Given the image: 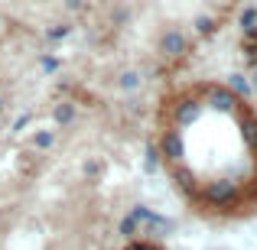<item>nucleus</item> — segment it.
Returning <instances> with one entry per match:
<instances>
[{
  "instance_id": "f03ea898",
  "label": "nucleus",
  "mask_w": 257,
  "mask_h": 250,
  "mask_svg": "<svg viewBox=\"0 0 257 250\" xmlns=\"http://www.w3.org/2000/svg\"><path fill=\"white\" fill-rule=\"evenodd\" d=\"M160 49H163L166 56H182V52H186V36H182L179 30H170L163 36V43H160Z\"/></svg>"
},
{
  "instance_id": "423d86ee",
  "label": "nucleus",
  "mask_w": 257,
  "mask_h": 250,
  "mask_svg": "<svg viewBox=\"0 0 257 250\" xmlns=\"http://www.w3.org/2000/svg\"><path fill=\"white\" fill-rule=\"evenodd\" d=\"M241 26H244L247 36H254V39H257V10H254V7L241 13Z\"/></svg>"
},
{
  "instance_id": "dca6fc26",
  "label": "nucleus",
  "mask_w": 257,
  "mask_h": 250,
  "mask_svg": "<svg viewBox=\"0 0 257 250\" xmlns=\"http://www.w3.org/2000/svg\"><path fill=\"white\" fill-rule=\"evenodd\" d=\"M43 69H46V72H56V69H59V62H56V59H49V56H46V59H43Z\"/></svg>"
},
{
  "instance_id": "39448f33",
  "label": "nucleus",
  "mask_w": 257,
  "mask_h": 250,
  "mask_svg": "<svg viewBox=\"0 0 257 250\" xmlns=\"http://www.w3.org/2000/svg\"><path fill=\"white\" fill-rule=\"evenodd\" d=\"M231 192H234V188H231V182H221V185H212L205 195H208V201L221 205V201H228V198H231Z\"/></svg>"
},
{
  "instance_id": "2eb2a0df",
  "label": "nucleus",
  "mask_w": 257,
  "mask_h": 250,
  "mask_svg": "<svg viewBox=\"0 0 257 250\" xmlns=\"http://www.w3.org/2000/svg\"><path fill=\"white\" fill-rule=\"evenodd\" d=\"M65 33H69V26H56V30H49V39H62Z\"/></svg>"
},
{
  "instance_id": "6ab92c4d",
  "label": "nucleus",
  "mask_w": 257,
  "mask_h": 250,
  "mask_svg": "<svg viewBox=\"0 0 257 250\" xmlns=\"http://www.w3.org/2000/svg\"><path fill=\"white\" fill-rule=\"evenodd\" d=\"M0 114H4V98H0Z\"/></svg>"
},
{
  "instance_id": "6e6552de",
  "label": "nucleus",
  "mask_w": 257,
  "mask_h": 250,
  "mask_svg": "<svg viewBox=\"0 0 257 250\" xmlns=\"http://www.w3.org/2000/svg\"><path fill=\"white\" fill-rule=\"evenodd\" d=\"M195 114H199V104H182V111H179V124H192Z\"/></svg>"
},
{
  "instance_id": "ddd939ff",
  "label": "nucleus",
  "mask_w": 257,
  "mask_h": 250,
  "mask_svg": "<svg viewBox=\"0 0 257 250\" xmlns=\"http://www.w3.org/2000/svg\"><path fill=\"white\" fill-rule=\"evenodd\" d=\"M166 153H170L173 159H179V153H182V143H179V137H170V140H166Z\"/></svg>"
},
{
  "instance_id": "1a4fd4ad",
  "label": "nucleus",
  "mask_w": 257,
  "mask_h": 250,
  "mask_svg": "<svg viewBox=\"0 0 257 250\" xmlns=\"http://www.w3.org/2000/svg\"><path fill=\"white\" fill-rule=\"evenodd\" d=\"M120 88H124V91H134V88L140 85V78H137V72H124V75H120V82H117Z\"/></svg>"
},
{
  "instance_id": "0eeeda50",
  "label": "nucleus",
  "mask_w": 257,
  "mask_h": 250,
  "mask_svg": "<svg viewBox=\"0 0 257 250\" xmlns=\"http://www.w3.org/2000/svg\"><path fill=\"white\" fill-rule=\"evenodd\" d=\"M52 143H56V133H52V130H39V133H33V146H36V150H49Z\"/></svg>"
},
{
  "instance_id": "f257e3e1",
  "label": "nucleus",
  "mask_w": 257,
  "mask_h": 250,
  "mask_svg": "<svg viewBox=\"0 0 257 250\" xmlns=\"http://www.w3.org/2000/svg\"><path fill=\"white\" fill-rule=\"evenodd\" d=\"M208 101H212V107H215V111H231V107H234V94H231V88H208Z\"/></svg>"
},
{
  "instance_id": "20e7f679",
  "label": "nucleus",
  "mask_w": 257,
  "mask_h": 250,
  "mask_svg": "<svg viewBox=\"0 0 257 250\" xmlns=\"http://www.w3.org/2000/svg\"><path fill=\"white\" fill-rule=\"evenodd\" d=\"M52 120H56V124H69V120H75V104H69V101L56 104V107H52Z\"/></svg>"
},
{
  "instance_id": "9d476101",
  "label": "nucleus",
  "mask_w": 257,
  "mask_h": 250,
  "mask_svg": "<svg viewBox=\"0 0 257 250\" xmlns=\"http://www.w3.org/2000/svg\"><path fill=\"white\" fill-rule=\"evenodd\" d=\"M231 88L241 94V98H247V94H251V85L244 82V75H231Z\"/></svg>"
},
{
  "instance_id": "f8f14e48",
  "label": "nucleus",
  "mask_w": 257,
  "mask_h": 250,
  "mask_svg": "<svg viewBox=\"0 0 257 250\" xmlns=\"http://www.w3.org/2000/svg\"><path fill=\"white\" fill-rule=\"evenodd\" d=\"M157 166H160V153L150 146V150H147V163H144V169H147V172H153Z\"/></svg>"
},
{
  "instance_id": "9b49d317",
  "label": "nucleus",
  "mask_w": 257,
  "mask_h": 250,
  "mask_svg": "<svg viewBox=\"0 0 257 250\" xmlns=\"http://www.w3.org/2000/svg\"><path fill=\"white\" fill-rule=\"evenodd\" d=\"M195 30H199L202 36H208V33H215V20L212 17H199L195 20Z\"/></svg>"
},
{
  "instance_id": "7ed1b4c3",
  "label": "nucleus",
  "mask_w": 257,
  "mask_h": 250,
  "mask_svg": "<svg viewBox=\"0 0 257 250\" xmlns=\"http://www.w3.org/2000/svg\"><path fill=\"white\" fill-rule=\"evenodd\" d=\"M144 224H147V231H150V234H170L173 231V221L170 218H160V214H153V211H147Z\"/></svg>"
},
{
  "instance_id": "aec40b11",
  "label": "nucleus",
  "mask_w": 257,
  "mask_h": 250,
  "mask_svg": "<svg viewBox=\"0 0 257 250\" xmlns=\"http://www.w3.org/2000/svg\"><path fill=\"white\" fill-rule=\"evenodd\" d=\"M254 88H257V75H254Z\"/></svg>"
},
{
  "instance_id": "a211bd4d",
  "label": "nucleus",
  "mask_w": 257,
  "mask_h": 250,
  "mask_svg": "<svg viewBox=\"0 0 257 250\" xmlns=\"http://www.w3.org/2000/svg\"><path fill=\"white\" fill-rule=\"evenodd\" d=\"M69 10H85V0H69Z\"/></svg>"
},
{
  "instance_id": "f3484780",
  "label": "nucleus",
  "mask_w": 257,
  "mask_h": 250,
  "mask_svg": "<svg viewBox=\"0 0 257 250\" xmlns=\"http://www.w3.org/2000/svg\"><path fill=\"white\" fill-rule=\"evenodd\" d=\"M26 124H30V114H23V117H20V120H17V124H13V130H23V127H26Z\"/></svg>"
},
{
  "instance_id": "4468645a",
  "label": "nucleus",
  "mask_w": 257,
  "mask_h": 250,
  "mask_svg": "<svg viewBox=\"0 0 257 250\" xmlns=\"http://www.w3.org/2000/svg\"><path fill=\"white\" fill-rule=\"evenodd\" d=\"M137 231V218H124L120 221V234H134Z\"/></svg>"
}]
</instances>
